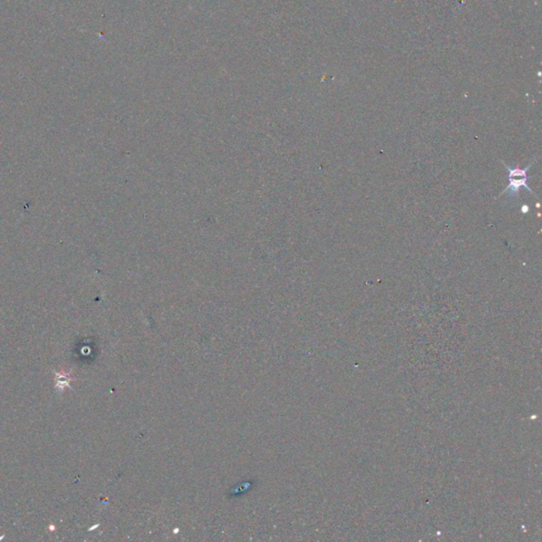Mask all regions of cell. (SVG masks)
I'll list each match as a JSON object with an SVG mask.
<instances>
[{
  "mask_svg": "<svg viewBox=\"0 0 542 542\" xmlns=\"http://www.w3.org/2000/svg\"><path fill=\"white\" fill-rule=\"evenodd\" d=\"M528 210H530V209H528V206H527L526 204H523V205H522V213H523V214L527 213Z\"/></svg>",
  "mask_w": 542,
  "mask_h": 542,
  "instance_id": "7a4b0ae2",
  "label": "cell"
},
{
  "mask_svg": "<svg viewBox=\"0 0 542 542\" xmlns=\"http://www.w3.org/2000/svg\"><path fill=\"white\" fill-rule=\"evenodd\" d=\"M503 164H504L505 169L507 170V173H508V186L505 188L504 191L501 193L500 195H503V194H505V193H507L508 196H514V197L519 198L520 189L523 187L528 192H530L531 194L536 196L534 191H532V189L526 185L527 179L530 178L527 176V171L531 169V166L534 164V162H532L530 165L524 167V169H513V167L508 166L505 163H503Z\"/></svg>",
  "mask_w": 542,
  "mask_h": 542,
  "instance_id": "6da1fadb",
  "label": "cell"
}]
</instances>
